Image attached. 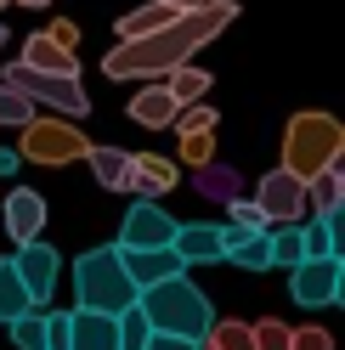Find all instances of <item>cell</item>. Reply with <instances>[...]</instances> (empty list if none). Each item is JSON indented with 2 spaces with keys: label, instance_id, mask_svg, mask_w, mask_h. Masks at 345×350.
<instances>
[{
  "label": "cell",
  "instance_id": "cell-1",
  "mask_svg": "<svg viewBox=\"0 0 345 350\" xmlns=\"http://www.w3.org/2000/svg\"><path fill=\"white\" fill-rule=\"evenodd\" d=\"M238 17V0H215V6H199V12H181L170 29L159 34H142V40H119L114 51L102 57V74L107 79H170L192 62L215 34H227V23Z\"/></svg>",
  "mask_w": 345,
  "mask_h": 350
},
{
  "label": "cell",
  "instance_id": "cell-2",
  "mask_svg": "<svg viewBox=\"0 0 345 350\" xmlns=\"http://www.w3.org/2000/svg\"><path fill=\"white\" fill-rule=\"evenodd\" d=\"M345 152V119L322 113V107H300L289 113L283 124V170H294L300 181H317V175H329Z\"/></svg>",
  "mask_w": 345,
  "mask_h": 350
},
{
  "label": "cell",
  "instance_id": "cell-3",
  "mask_svg": "<svg viewBox=\"0 0 345 350\" xmlns=\"http://www.w3.org/2000/svg\"><path fill=\"white\" fill-rule=\"evenodd\" d=\"M74 288L85 311H107V317H125L131 305H142V288L131 266H125V249L119 243H102V249H85L74 260Z\"/></svg>",
  "mask_w": 345,
  "mask_h": 350
},
{
  "label": "cell",
  "instance_id": "cell-4",
  "mask_svg": "<svg viewBox=\"0 0 345 350\" xmlns=\"http://www.w3.org/2000/svg\"><path fill=\"white\" fill-rule=\"evenodd\" d=\"M142 311L153 317L159 334H181V339H199V345L209 339V327L221 322L215 305H209V294L192 288L187 277H170V282H159V288H147L142 294Z\"/></svg>",
  "mask_w": 345,
  "mask_h": 350
},
{
  "label": "cell",
  "instance_id": "cell-5",
  "mask_svg": "<svg viewBox=\"0 0 345 350\" xmlns=\"http://www.w3.org/2000/svg\"><path fill=\"white\" fill-rule=\"evenodd\" d=\"M0 79L17 85V91H23L34 107H57L62 119H85V113H91V96H85L79 74H40V68H29V62L17 57V62H6V68H0Z\"/></svg>",
  "mask_w": 345,
  "mask_h": 350
},
{
  "label": "cell",
  "instance_id": "cell-6",
  "mask_svg": "<svg viewBox=\"0 0 345 350\" xmlns=\"http://www.w3.org/2000/svg\"><path fill=\"white\" fill-rule=\"evenodd\" d=\"M17 152H23L29 164L57 170V164L91 159V142L79 136V124H74V119H46V113H40L34 124H23V130H17Z\"/></svg>",
  "mask_w": 345,
  "mask_h": 350
},
{
  "label": "cell",
  "instance_id": "cell-7",
  "mask_svg": "<svg viewBox=\"0 0 345 350\" xmlns=\"http://www.w3.org/2000/svg\"><path fill=\"white\" fill-rule=\"evenodd\" d=\"M255 198H261V209L272 215V226H300V221H306V209H311V181H300L294 170L277 164V170L261 175Z\"/></svg>",
  "mask_w": 345,
  "mask_h": 350
},
{
  "label": "cell",
  "instance_id": "cell-8",
  "mask_svg": "<svg viewBox=\"0 0 345 350\" xmlns=\"http://www.w3.org/2000/svg\"><path fill=\"white\" fill-rule=\"evenodd\" d=\"M176 221L153 204V198H136L131 215H125V226H119V249H170L176 243Z\"/></svg>",
  "mask_w": 345,
  "mask_h": 350
},
{
  "label": "cell",
  "instance_id": "cell-9",
  "mask_svg": "<svg viewBox=\"0 0 345 350\" xmlns=\"http://www.w3.org/2000/svg\"><path fill=\"white\" fill-rule=\"evenodd\" d=\"M340 266H345L340 254H317V260H306V266H294V271H289L294 305H306V311L334 305V294H340Z\"/></svg>",
  "mask_w": 345,
  "mask_h": 350
},
{
  "label": "cell",
  "instance_id": "cell-10",
  "mask_svg": "<svg viewBox=\"0 0 345 350\" xmlns=\"http://www.w3.org/2000/svg\"><path fill=\"white\" fill-rule=\"evenodd\" d=\"M6 237L12 243H40L46 237V198L34 187H12L6 192Z\"/></svg>",
  "mask_w": 345,
  "mask_h": 350
},
{
  "label": "cell",
  "instance_id": "cell-11",
  "mask_svg": "<svg viewBox=\"0 0 345 350\" xmlns=\"http://www.w3.org/2000/svg\"><path fill=\"white\" fill-rule=\"evenodd\" d=\"M142 130H176V119H181V96L170 91L164 79H153V85H142V91L131 96V107H125Z\"/></svg>",
  "mask_w": 345,
  "mask_h": 350
},
{
  "label": "cell",
  "instance_id": "cell-12",
  "mask_svg": "<svg viewBox=\"0 0 345 350\" xmlns=\"http://www.w3.org/2000/svg\"><path fill=\"white\" fill-rule=\"evenodd\" d=\"M125 266H131L136 288L147 294V288H159V282H170V277H187V254L176 243L170 249H125Z\"/></svg>",
  "mask_w": 345,
  "mask_h": 350
},
{
  "label": "cell",
  "instance_id": "cell-13",
  "mask_svg": "<svg viewBox=\"0 0 345 350\" xmlns=\"http://www.w3.org/2000/svg\"><path fill=\"white\" fill-rule=\"evenodd\" d=\"M12 260H17V271H23L34 305H51V294H57V249L51 243H17Z\"/></svg>",
  "mask_w": 345,
  "mask_h": 350
},
{
  "label": "cell",
  "instance_id": "cell-14",
  "mask_svg": "<svg viewBox=\"0 0 345 350\" xmlns=\"http://www.w3.org/2000/svg\"><path fill=\"white\" fill-rule=\"evenodd\" d=\"M181 187V164L170 152H136V175H131V192L136 198H164V192Z\"/></svg>",
  "mask_w": 345,
  "mask_h": 350
},
{
  "label": "cell",
  "instance_id": "cell-15",
  "mask_svg": "<svg viewBox=\"0 0 345 350\" xmlns=\"http://www.w3.org/2000/svg\"><path fill=\"white\" fill-rule=\"evenodd\" d=\"M176 249L187 254V266H215V260H227V226H209V221H181Z\"/></svg>",
  "mask_w": 345,
  "mask_h": 350
},
{
  "label": "cell",
  "instance_id": "cell-16",
  "mask_svg": "<svg viewBox=\"0 0 345 350\" xmlns=\"http://www.w3.org/2000/svg\"><path fill=\"white\" fill-rule=\"evenodd\" d=\"M23 62H29V68H40V74H79L74 46H62L51 29H34V34L23 40Z\"/></svg>",
  "mask_w": 345,
  "mask_h": 350
},
{
  "label": "cell",
  "instance_id": "cell-17",
  "mask_svg": "<svg viewBox=\"0 0 345 350\" xmlns=\"http://www.w3.org/2000/svg\"><path fill=\"white\" fill-rule=\"evenodd\" d=\"M74 350H125L119 317H107V311H85V305H74Z\"/></svg>",
  "mask_w": 345,
  "mask_h": 350
},
{
  "label": "cell",
  "instance_id": "cell-18",
  "mask_svg": "<svg viewBox=\"0 0 345 350\" xmlns=\"http://www.w3.org/2000/svg\"><path fill=\"white\" fill-rule=\"evenodd\" d=\"M91 175H97V187L107 192H131V175H136V152H125V147H91Z\"/></svg>",
  "mask_w": 345,
  "mask_h": 350
},
{
  "label": "cell",
  "instance_id": "cell-19",
  "mask_svg": "<svg viewBox=\"0 0 345 350\" xmlns=\"http://www.w3.org/2000/svg\"><path fill=\"white\" fill-rule=\"evenodd\" d=\"M176 17H181V6H170V0H147V6H136V12H125V17H119L114 34H119V40H142V34L170 29Z\"/></svg>",
  "mask_w": 345,
  "mask_h": 350
},
{
  "label": "cell",
  "instance_id": "cell-20",
  "mask_svg": "<svg viewBox=\"0 0 345 350\" xmlns=\"http://www.w3.org/2000/svg\"><path fill=\"white\" fill-rule=\"evenodd\" d=\"M227 260L244 271H266L272 266V232H238L227 226Z\"/></svg>",
  "mask_w": 345,
  "mask_h": 350
},
{
  "label": "cell",
  "instance_id": "cell-21",
  "mask_svg": "<svg viewBox=\"0 0 345 350\" xmlns=\"http://www.w3.org/2000/svg\"><path fill=\"white\" fill-rule=\"evenodd\" d=\"M23 311H34V294H29L23 271H17V260H0V322L12 327Z\"/></svg>",
  "mask_w": 345,
  "mask_h": 350
},
{
  "label": "cell",
  "instance_id": "cell-22",
  "mask_svg": "<svg viewBox=\"0 0 345 350\" xmlns=\"http://www.w3.org/2000/svg\"><path fill=\"white\" fill-rule=\"evenodd\" d=\"M192 187L204 192V198H215V204H232V198H244V181H238V170L232 164H204V170H192Z\"/></svg>",
  "mask_w": 345,
  "mask_h": 350
},
{
  "label": "cell",
  "instance_id": "cell-23",
  "mask_svg": "<svg viewBox=\"0 0 345 350\" xmlns=\"http://www.w3.org/2000/svg\"><path fill=\"white\" fill-rule=\"evenodd\" d=\"M311 260V237H306V226H277L272 232V266H306Z\"/></svg>",
  "mask_w": 345,
  "mask_h": 350
},
{
  "label": "cell",
  "instance_id": "cell-24",
  "mask_svg": "<svg viewBox=\"0 0 345 350\" xmlns=\"http://www.w3.org/2000/svg\"><path fill=\"white\" fill-rule=\"evenodd\" d=\"M12 339H17V350H46V339H51V305L23 311V317L12 322Z\"/></svg>",
  "mask_w": 345,
  "mask_h": 350
},
{
  "label": "cell",
  "instance_id": "cell-25",
  "mask_svg": "<svg viewBox=\"0 0 345 350\" xmlns=\"http://www.w3.org/2000/svg\"><path fill=\"white\" fill-rule=\"evenodd\" d=\"M340 209H345V175L329 170V175H317V181H311V215H317V221H329V215H340Z\"/></svg>",
  "mask_w": 345,
  "mask_h": 350
},
{
  "label": "cell",
  "instance_id": "cell-26",
  "mask_svg": "<svg viewBox=\"0 0 345 350\" xmlns=\"http://www.w3.org/2000/svg\"><path fill=\"white\" fill-rule=\"evenodd\" d=\"M164 85L181 96V107H192V102H204V96H209V85H215V79H209V68H199V62H181V68L170 74Z\"/></svg>",
  "mask_w": 345,
  "mask_h": 350
},
{
  "label": "cell",
  "instance_id": "cell-27",
  "mask_svg": "<svg viewBox=\"0 0 345 350\" xmlns=\"http://www.w3.org/2000/svg\"><path fill=\"white\" fill-rule=\"evenodd\" d=\"M204 345H209V350H261V345H255V322H238V317L215 322Z\"/></svg>",
  "mask_w": 345,
  "mask_h": 350
},
{
  "label": "cell",
  "instance_id": "cell-28",
  "mask_svg": "<svg viewBox=\"0 0 345 350\" xmlns=\"http://www.w3.org/2000/svg\"><path fill=\"white\" fill-rule=\"evenodd\" d=\"M34 119H40V107L17 91V85L0 79V124H6V130H23V124H34Z\"/></svg>",
  "mask_w": 345,
  "mask_h": 350
},
{
  "label": "cell",
  "instance_id": "cell-29",
  "mask_svg": "<svg viewBox=\"0 0 345 350\" xmlns=\"http://www.w3.org/2000/svg\"><path fill=\"white\" fill-rule=\"evenodd\" d=\"M227 221L238 226V232H277L272 215L261 209V198H232V204H227Z\"/></svg>",
  "mask_w": 345,
  "mask_h": 350
},
{
  "label": "cell",
  "instance_id": "cell-30",
  "mask_svg": "<svg viewBox=\"0 0 345 350\" xmlns=\"http://www.w3.org/2000/svg\"><path fill=\"white\" fill-rule=\"evenodd\" d=\"M181 164L187 170H204V164H215V136H209V130H192V136H181Z\"/></svg>",
  "mask_w": 345,
  "mask_h": 350
},
{
  "label": "cell",
  "instance_id": "cell-31",
  "mask_svg": "<svg viewBox=\"0 0 345 350\" xmlns=\"http://www.w3.org/2000/svg\"><path fill=\"white\" fill-rule=\"evenodd\" d=\"M255 345H261V350H294V327L277 322V317H261V322H255Z\"/></svg>",
  "mask_w": 345,
  "mask_h": 350
},
{
  "label": "cell",
  "instance_id": "cell-32",
  "mask_svg": "<svg viewBox=\"0 0 345 350\" xmlns=\"http://www.w3.org/2000/svg\"><path fill=\"white\" fill-rule=\"evenodd\" d=\"M215 107L209 102H192V107H181V119H176V136H192V130H215Z\"/></svg>",
  "mask_w": 345,
  "mask_h": 350
},
{
  "label": "cell",
  "instance_id": "cell-33",
  "mask_svg": "<svg viewBox=\"0 0 345 350\" xmlns=\"http://www.w3.org/2000/svg\"><path fill=\"white\" fill-rule=\"evenodd\" d=\"M46 350H74V311H51V339Z\"/></svg>",
  "mask_w": 345,
  "mask_h": 350
},
{
  "label": "cell",
  "instance_id": "cell-34",
  "mask_svg": "<svg viewBox=\"0 0 345 350\" xmlns=\"http://www.w3.org/2000/svg\"><path fill=\"white\" fill-rule=\"evenodd\" d=\"M294 350H334V334H329V327H294Z\"/></svg>",
  "mask_w": 345,
  "mask_h": 350
},
{
  "label": "cell",
  "instance_id": "cell-35",
  "mask_svg": "<svg viewBox=\"0 0 345 350\" xmlns=\"http://www.w3.org/2000/svg\"><path fill=\"white\" fill-rule=\"evenodd\" d=\"M147 350H204V345H199V339H181V334H153Z\"/></svg>",
  "mask_w": 345,
  "mask_h": 350
},
{
  "label": "cell",
  "instance_id": "cell-36",
  "mask_svg": "<svg viewBox=\"0 0 345 350\" xmlns=\"http://www.w3.org/2000/svg\"><path fill=\"white\" fill-rule=\"evenodd\" d=\"M57 40H62V46H79V23H68V17H57V23H46Z\"/></svg>",
  "mask_w": 345,
  "mask_h": 350
},
{
  "label": "cell",
  "instance_id": "cell-37",
  "mask_svg": "<svg viewBox=\"0 0 345 350\" xmlns=\"http://www.w3.org/2000/svg\"><path fill=\"white\" fill-rule=\"evenodd\" d=\"M329 237H334V254L345 260V209H340V215H329Z\"/></svg>",
  "mask_w": 345,
  "mask_h": 350
},
{
  "label": "cell",
  "instance_id": "cell-38",
  "mask_svg": "<svg viewBox=\"0 0 345 350\" xmlns=\"http://www.w3.org/2000/svg\"><path fill=\"white\" fill-rule=\"evenodd\" d=\"M17 164H23V152H17V147H0V175H17Z\"/></svg>",
  "mask_w": 345,
  "mask_h": 350
},
{
  "label": "cell",
  "instance_id": "cell-39",
  "mask_svg": "<svg viewBox=\"0 0 345 350\" xmlns=\"http://www.w3.org/2000/svg\"><path fill=\"white\" fill-rule=\"evenodd\" d=\"M170 6H181V12H199V6H215V0H170Z\"/></svg>",
  "mask_w": 345,
  "mask_h": 350
},
{
  "label": "cell",
  "instance_id": "cell-40",
  "mask_svg": "<svg viewBox=\"0 0 345 350\" xmlns=\"http://www.w3.org/2000/svg\"><path fill=\"white\" fill-rule=\"evenodd\" d=\"M334 305H340V311H345V266H340V294H334Z\"/></svg>",
  "mask_w": 345,
  "mask_h": 350
},
{
  "label": "cell",
  "instance_id": "cell-41",
  "mask_svg": "<svg viewBox=\"0 0 345 350\" xmlns=\"http://www.w3.org/2000/svg\"><path fill=\"white\" fill-rule=\"evenodd\" d=\"M17 6H29V12H46V6H51V0H17Z\"/></svg>",
  "mask_w": 345,
  "mask_h": 350
},
{
  "label": "cell",
  "instance_id": "cell-42",
  "mask_svg": "<svg viewBox=\"0 0 345 350\" xmlns=\"http://www.w3.org/2000/svg\"><path fill=\"white\" fill-rule=\"evenodd\" d=\"M6 40H12V34H6V23H0V51H6Z\"/></svg>",
  "mask_w": 345,
  "mask_h": 350
},
{
  "label": "cell",
  "instance_id": "cell-43",
  "mask_svg": "<svg viewBox=\"0 0 345 350\" xmlns=\"http://www.w3.org/2000/svg\"><path fill=\"white\" fill-rule=\"evenodd\" d=\"M204 350H209V345H204Z\"/></svg>",
  "mask_w": 345,
  "mask_h": 350
}]
</instances>
